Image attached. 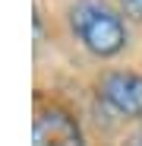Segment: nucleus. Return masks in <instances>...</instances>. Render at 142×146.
Returning a JSON list of instances; mask_svg holds the SVG:
<instances>
[{
    "label": "nucleus",
    "mask_w": 142,
    "mask_h": 146,
    "mask_svg": "<svg viewBox=\"0 0 142 146\" xmlns=\"http://www.w3.org/2000/svg\"><path fill=\"white\" fill-rule=\"evenodd\" d=\"M66 19H69L73 38L88 54L101 57V60L117 57L130 41V32H126L120 10H114L104 0H73Z\"/></svg>",
    "instance_id": "nucleus-1"
},
{
    "label": "nucleus",
    "mask_w": 142,
    "mask_h": 146,
    "mask_svg": "<svg viewBox=\"0 0 142 146\" xmlns=\"http://www.w3.org/2000/svg\"><path fill=\"white\" fill-rule=\"evenodd\" d=\"M98 102L126 121L142 117V73L133 70H111L98 83Z\"/></svg>",
    "instance_id": "nucleus-2"
},
{
    "label": "nucleus",
    "mask_w": 142,
    "mask_h": 146,
    "mask_svg": "<svg viewBox=\"0 0 142 146\" xmlns=\"http://www.w3.org/2000/svg\"><path fill=\"white\" fill-rule=\"evenodd\" d=\"M32 146H85V137L69 111L57 105H44L35 111Z\"/></svg>",
    "instance_id": "nucleus-3"
},
{
    "label": "nucleus",
    "mask_w": 142,
    "mask_h": 146,
    "mask_svg": "<svg viewBox=\"0 0 142 146\" xmlns=\"http://www.w3.org/2000/svg\"><path fill=\"white\" fill-rule=\"evenodd\" d=\"M117 10L133 19H142V0H117Z\"/></svg>",
    "instance_id": "nucleus-4"
},
{
    "label": "nucleus",
    "mask_w": 142,
    "mask_h": 146,
    "mask_svg": "<svg viewBox=\"0 0 142 146\" xmlns=\"http://www.w3.org/2000/svg\"><path fill=\"white\" fill-rule=\"evenodd\" d=\"M123 146H142V117H139V121H133V130L126 133Z\"/></svg>",
    "instance_id": "nucleus-5"
}]
</instances>
